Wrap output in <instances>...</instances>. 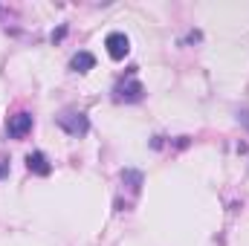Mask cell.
Here are the masks:
<instances>
[{
    "instance_id": "4",
    "label": "cell",
    "mask_w": 249,
    "mask_h": 246,
    "mask_svg": "<svg viewBox=\"0 0 249 246\" xmlns=\"http://www.w3.org/2000/svg\"><path fill=\"white\" fill-rule=\"evenodd\" d=\"M105 47H107V53H110L113 61H122L124 55L130 53V41H127V35H122V32H110L105 38Z\"/></svg>"
},
{
    "instance_id": "8",
    "label": "cell",
    "mask_w": 249,
    "mask_h": 246,
    "mask_svg": "<svg viewBox=\"0 0 249 246\" xmlns=\"http://www.w3.org/2000/svg\"><path fill=\"white\" fill-rule=\"evenodd\" d=\"M241 122H244V124L249 127V110H241Z\"/></svg>"
},
{
    "instance_id": "6",
    "label": "cell",
    "mask_w": 249,
    "mask_h": 246,
    "mask_svg": "<svg viewBox=\"0 0 249 246\" xmlns=\"http://www.w3.org/2000/svg\"><path fill=\"white\" fill-rule=\"evenodd\" d=\"M70 67H72L75 72H87V70H93V67H96V58H93L90 53H75V55H72V61H70Z\"/></svg>"
},
{
    "instance_id": "5",
    "label": "cell",
    "mask_w": 249,
    "mask_h": 246,
    "mask_svg": "<svg viewBox=\"0 0 249 246\" xmlns=\"http://www.w3.org/2000/svg\"><path fill=\"white\" fill-rule=\"evenodd\" d=\"M26 165H29V171H35V174H41V177H47V174L53 171V165L47 162V157H44L41 151L29 154V157H26Z\"/></svg>"
},
{
    "instance_id": "3",
    "label": "cell",
    "mask_w": 249,
    "mask_h": 246,
    "mask_svg": "<svg viewBox=\"0 0 249 246\" xmlns=\"http://www.w3.org/2000/svg\"><path fill=\"white\" fill-rule=\"evenodd\" d=\"M29 130H32V113H15V116H9V122H6L9 139H23Z\"/></svg>"
},
{
    "instance_id": "2",
    "label": "cell",
    "mask_w": 249,
    "mask_h": 246,
    "mask_svg": "<svg viewBox=\"0 0 249 246\" xmlns=\"http://www.w3.org/2000/svg\"><path fill=\"white\" fill-rule=\"evenodd\" d=\"M58 127L67 130L70 136H84L90 130V119L84 113H78V110H64L61 116H58Z\"/></svg>"
},
{
    "instance_id": "1",
    "label": "cell",
    "mask_w": 249,
    "mask_h": 246,
    "mask_svg": "<svg viewBox=\"0 0 249 246\" xmlns=\"http://www.w3.org/2000/svg\"><path fill=\"white\" fill-rule=\"evenodd\" d=\"M113 99H116V102H124V105L142 102V99H145V87H142V81L130 72L127 78H122V81L113 87Z\"/></svg>"
},
{
    "instance_id": "7",
    "label": "cell",
    "mask_w": 249,
    "mask_h": 246,
    "mask_svg": "<svg viewBox=\"0 0 249 246\" xmlns=\"http://www.w3.org/2000/svg\"><path fill=\"white\" fill-rule=\"evenodd\" d=\"M9 174V162L6 159H0V177H6Z\"/></svg>"
}]
</instances>
